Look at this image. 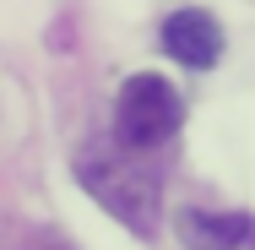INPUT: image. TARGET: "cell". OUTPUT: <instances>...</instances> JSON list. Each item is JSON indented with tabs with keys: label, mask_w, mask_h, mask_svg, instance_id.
I'll use <instances>...</instances> for the list:
<instances>
[{
	"label": "cell",
	"mask_w": 255,
	"mask_h": 250,
	"mask_svg": "<svg viewBox=\"0 0 255 250\" xmlns=\"http://www.w3.org/2000/svg\"><path fill=\"white\" fill-rule=\"evenodd\" d=\"M76 180H82V191L98 201V207H109L125 229H136V234H152L157 229L163 196H157V180L141 174L136 163H125V158H114V152H82V158H76Z\"/></svg>",
	"instance_id": "obj_1"
},
{
	"label": "cell",
	"mask_w": 255,
	"mask_h": 250,
	"mask_svg": "<svg viewBox=\"0 0 255 250\" xmlns=\"http://www.w3.org/2000/svg\"><path fill=\"white\" fill-rule=\"evenodd\" d=\"M179 125H185V98H179L163 76L141 71V76H130V82L120 87V103H114V136H120L130 152L163 147Z\"/></svg>",
	"instance_id": "obj_2"
},
{
	"label": "cell",
	"mask_w": 255,
	"mask_h": 250,
	"mask_svg": "<svg viewBox=\"0 0 255 250\" xmlns=\"http://www.w3.org/2000/svg\"><path fill=\"white\" fill-rule=\"evenodd\" d=\"M163 49L179 65H190V71H212L217 54H223V27L206 11H174L163 22Z\"/></svg>",
	"instance_id": "obj_3"
},
{
	"label": "cell",
	"mask_w": 255,
	"mask_h": 250,
	"mask_svg": "<svg viewBox=\"0 0 255 250\" xmlns=\"http://www.w3.org/2000/svg\"><path fill=\"white\" fill-rule=\"evenodd\" d=\"M179 240H185V250H239L255 240V218L190 207V212H179Z\"/></svg>",
	"instance_id": "obj_4"
}]
</instances>
